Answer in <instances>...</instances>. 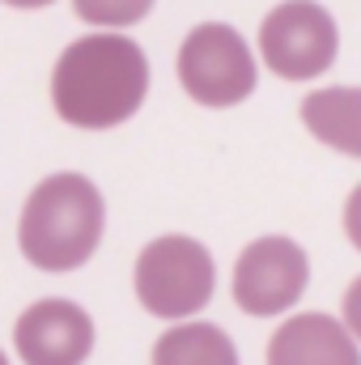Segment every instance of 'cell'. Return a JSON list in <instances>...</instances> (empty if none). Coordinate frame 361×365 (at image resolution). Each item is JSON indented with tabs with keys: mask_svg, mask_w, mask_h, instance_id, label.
<instances>
[{
	"mask_svg": "<svg viewBox=\"0 0 361 365\" xmlns=\"http://www.w3.org/2000/svg\"><path fill=\"white\" fill-rule=\"evenodd\" d=\"M345 327L353 331V340L361 344V276L345 289Z\"/></svg>",
	"mask_w": 361,
	"mask_h": 365,
	"instance_id": "4fadbf2b",
	"label": "cell"
},
{
	"mask_svg": "<svg viewBox=\"0 0 361 365\" xmlns=\"http://www.w3.org/2000/svg\"><path fill=\"white\" fill-rule=\"evenodd\" d=\"M0 4H13V9H47L56 0H0Z\"/></svg>",
	"mask_w": 361,
	"mask_h": 365,
	"instance_id": "5bb4252c",
	"label": "cell"
},
{
	"mask_svg": "<svg viewBox=\"0 0 361 365\" xmlns=\"http://www.w3.org/2000/svg\"><path fill=\"white\" fill-rule=\"evenodd\" d=\"M298 115H302V128L319 145L361 162V90L357 86H327V90L306 93Z\"/></svg>",
	"mask_w": 361,
	"mask_h": 365,
	"instance_id": "9c48e42d",
	"label": "cell"
},
{
	"mask_svg": "<svg viewBox=\"0 0 361 365\" xmlns=\"http://www.w3.org/2000/svg\"><path fill=\"white\" fill-rule=\"evenodd\" d=\"M340 26L319 0H280L260 21V60L285 81H315L336 64Z\"/></svg>",
	"mask_w": 361,
	"mask_h": 365,
	"instance_id": "5b68a950",
	"label": "cell"
},
{
	"mask_svg": "<svg viewBox=\"0 0 361 365\" xmlns=\"http://www.w3.org/2000/svg\"><path fill=\"white\" fill-rule=\"evenodd\" d=\"M21 365H86L93 353V319L68 297H39L13 323Z\"/></svg>",
	"mask_w": 361,
	"mask_h": 365,
	"instance_id": "52a82bcc",
	"label": "cell"
},
{
	"mask_svg": "<svg viewBox=\"0 0 361 365\" xmlns=\"http://www.w3.org/2000/svg\"><path fill=\"white\" fill-rule=\"evenodd\" d=\"M158 0H73L77 17L90 21V26H102V30H119V26H136L149 17Z\"/></svg>",
	"mask_w": 361,
	"mask_h": 365,
	"instance_id": "8fae6325",
	"label": "cell"
},
{
	"mask_svg": "<svg viewBox=\"0 0 361 365\" xmlns=\"http://www.w3.org/2000/svg\"><path fill=\"white\" fill-rule=\"evenodd\" d=\"M345 234H349V242L361 251V182L349 191V200H345Z\"/></svg>",
	"mask_w": 361,
	"mask_h": 365,
	"instance_id": "7c38bea8",
	"label": "cell"
},
{
	"mask_svg": "<svg viewBox=\"0 0 361 365\" xmlns=\"http://www.w3.org/2000/svg\"><path fill=\"white\" fill-rule=\"evenodd\" d=\"M149 93V60L123 30L73 38L51 68V106L68 128L106 132L128 123Z\"/></svg>",
	"mask_w": 361,
	"mask_h": 365,
	"instance_id": "6da1fadb",
	"label": "cell"
},
{
	"mask_svg": "<svg viewBox=\"0 0 361 365\" xmlns=\"http://www.w3.org/2000/svg\"><path fill=\"white\" fill-rule=\"evenodd\" d=\"M260 60L251 43L225 21H200L187 30L179 47V86L191 102L225 110L255 93Z\"/></svg>",
	"mask_w": 361,
	"mask_h": 365,
	"instance_id": "277c9868",
	"label": "cell"
},
{
	"mask_svg": "<svg viewBox=\"0 0 361 365\" xmlns=\"http://www.w3.org/2000/svg\"><path fill=\"white\" fill-rule=\"evenodd\" d=\"M268 365H361V344L340 319L306 310L272 331Z\"/></svg>",
	"mask_w": 361,
	"mask_h": 365,
	"instance_id": "ba28073f",
	"label": "cell"
},
{
	"mask_svg": "<svg viewBox=\"0 0 361 365\" xmlns=\"http://www.w3.org/2000/svg\"><path fill=\"white\" fill-rule=\"evenodd\" d=\"M310 284V259L306 251L285 238V234H264L243 247L234 264V302L251 319H276L293 310V302Z\"/></svg>",
	"mask_w": 361,
	"mask_h": 365,
	"instance_id": "8992f818",
	"label": "cell"
},
{
	"mask_svg": "<svg viewBox=\"0 0 361 365\" xmlns=\"http://www.w3.org/2000/svg\"><path fill=\"white\" fill-rule=\"evenodd\" d=\"M106 230V204L90 175L56 170L39 182L17 221V247L39 272H77L90 264Z\"/></svg>",
	"mask_w": 361,
	"mask_h": 365,
	"instance_id": "7a4b0ae2",
	"label": "cell"
},
{
	"mask_svg": "<svg viewBox=\"0 0 361 365\" xmlns=\"http://www.w3.org/2000/svg\"><path fill=\"white\" fill-rule=\"evenodd\" d=\"M149 365H238V349L217 323L187 319L158 336Z\"/></svg>",
	"mask_w": 361,
	"mask_h": 365,
	"instance_id": "30bf717a",
	"label": "cell"
},
{
	"mask_svg": "<svg viewBox=\"0 0 361 365\" xmlns=\"http://www.w3.org/2000/svg\"><path fill=\"white\" fill-rule=\"evenodd\" d=\"M0 365H9V357H4V353H0Z\"/></svg>",
	"mask_w": 361,
	"mask_h": 365,
	"instance_id": "9a60e30c",
	"label": "cell"
},
{
	"mask_svg": "<svg viewBox=\"0 0 361 365\" xmlns=\"http://www.w3.org/2000/svg\"><path fill=\"white\" fill-rule=\"evenodd\" d=\"M132 289H136V302L153 319L187 323L191 314H200L213 302L217 264H213V255L200 238L162 234V238L145 242V251L136 255Z\"/></svg>",
	"mask_w": 361,
	"mask_h": 365,
	"instance_id": "3957f363",
	"label": "cell"
}]
</instances>
